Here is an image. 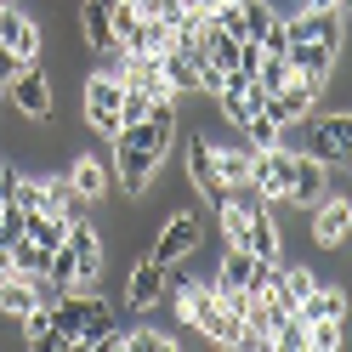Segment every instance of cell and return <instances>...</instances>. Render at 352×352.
<instances>
[{
  "label": "cell",
  "instance_id": "cell-1",
  "mask_svg": "<svg viewBox=\"0 0 352 352\" xmlns=\"http://www.w3.org/2000/svg\"><path fill=\"white\" fill-rule=\"evenodd\" d=\"M6 102H12L23 120H34V125L57 114V91H52V74H46V63H40V57H34V63H23V69L12 74Z\"/></svg>",
  "mask_w": 352,
  "mask_h": 352
},
{
  "label": "cell",
  "instance_id": "cell-2",
  "mask_svg": "<svg viewBox=\"0 0 352 352\" xmlns=\"http://www.w3.org/2000/svg\"><path fill=\"white\" fill-rule=\"evenodd\" d=\"M205 245V222H199V210H176L170 222L153 233V245H148V261H160V267H182V261Z\"/></svg>",
  "mask_w": 352,
  "mask_h": 352
},
{
  "label": "cell",
  "instance_id": "cell-3",
  "mask_svg": "<svg viewBox=\"0 0 352 352\" xmlns=\"http://www.w3.org/2000/svg\"><path fill=\"white\" fill-rule=\"evenodd\" d=\"M301 125H307L301 153H313L318 165L346 160V148H352V114H346V108H329V114H307Z\"/></svg>",
  "mask_w": 352,
  "mask_h": 352
},
{
  "label": "cell",
  "instance_id": "cell-4",
  "mask_svg": "<svg viewBox=\"0 0 352 352\" xmlns=\"http://www.w3.org/2000/svg\"><path fill=\"white\" fill-rule=\"evenodd\" d=\"M63 245H69V256H74V284H80V290H91V284L102 278V267H108V245H102V228L91 222V216H80V222H69Z\"/></svg>",
  "mask_w": 352,
  "mask_h": 352
},
{
  "label": "cell",
  "instance_id": "cell-5",
  "mask_svg": "<svg viewBox=\"0 0 352 352\" xmlns=\"http://www.w3.org/2000/svg\"><path fill=\"white\" fill-rule=\"evenodd\" d=\"M284 63H290L296 80L324 91L329 74H336V63H341V40H290V46H284Z\"/></svg>",
  "mask_w": 352,
  "mask_h": 352
},
{
  "label": "cell",
  "instance_id": "cell-6",
  "mask_svg": "<svg viewBox=\"0 0 352 352\" xmlns=\"http://www.w3.org/2000/svg\"><path fill=\"white\" fill-rule=\"evenodd\" d=\"M0 46L17 52L23 63H34L46 52V34H40V17L23 6V0H0Z\"/></svg>",
  "mask_w": 352,
  "mask_h": 352
},
{
  "label": "cell",
  "instance_id": "cell-7",
  "mask_svg": "<svg viewBox=\"0 0 352 352\" xmlns=\"http://www.w3.org/2000/svg\"><path fill=\"white\" fill-rule=\"evenodd\" d=\"M120 97H125L120 80H108V74H91V80H85L80 108H85V125H91L97 137H114V131H120Z\"/></svg>",
  "mask_w": 352,
  "mask_h": 352
},
{
  "label": "cell",
  "instance_id": "cell-8",
  "mask_svg": "<svg viewBox=\"0 0 352 352\" xmlns=\"http://www.w3.org/2000/svg\"><path fill=\"white\" fill-rule=\"evenodd\" d=\"M346 233H352V199L346 193H329V199L313 205V245L318 250H346Z\"/></svg>",
  "mask_w": 352,
  "mask_h": 352
},
{
  "label": "cell",
  "instance_id": "cell-9",
  "mask_svg": "<svg viewBox=\"0 0 352 352\" xmlns=\"http://www.w3.org/2000/svg\"><path fill=\"white\" fill-rule=\"evenodd\" d=\"M318 85H307V80H284L278 85V91H267V102H261V114H267V120H278V125H301L307 114H313V108H318Z\"/></svg>",
  "mask_w": 352,
  "mask_h": 352
},
{
  "label": "cell",
  "instance_id": "cell-10",
  "mask_svg": "<svg viewBox=\"0 0 352 352\" xmlns=\"http://www.w3.org/2000/svg\"><path fill=\"white\" fill-rule=\"evenodd\" d=\"M284 148H290V142H284ZM318 199H329V188H324V165L313 160V153L290 148V193H284V205H296V210H313Z\"/></svg>",
  "mask_w": 352,
  "mask_h": 352
},
{
  "label": "cell",
  "instance_id": "cell-11",
  "mask_svg": "<svg viewBox=\"0 0 352 352\" xmlns=\"http://www.w3.org/2000/svg\"><path fill=\"white\" fill-rule=\"evenodd\" d=\"M165 284H170V267H160V261H137L131 267V278H125V307L131 313H153V307L165 301Z\"/></svg>",
  "mask_w": 352,
  "mask_h": 352
},
{
  "label": "cell",
  "instance_id": "cell-12",
  "mask_svg": "<svg viewBox=\"0 0 352 352\" xmlns=\"http://www.w3.org/2000/svg\"><path fill=\"white\" fill-rule=\"evenodd\" d=\"M250 182L273 205H284V193H290V148H256L250 153Z\"/></svg>",
  "mask_w": 352,
  "mask_h": 352
},
{
  "label": "cell",
  "instance_id": "cell-13",
  "mask_svg": "<svg viewBox=\"0 0 352 352\" xmlns=\"http://www.w3.org/2000/svg\"><path fill=\"white\" fill-rule=\"evenodd\" d=\"M188 188H199L210 205H222V193H228V182L216 176V160H210V137H199V131L188 137Z\"/></svg>",
  "mask_w": 352,
  "mask_h": 352
},
{
  "label": "cell",
  "instance_id": "cell-14",
  "mask_svg": "<svg viewBox=\"0 0 352 352\" xmlns=\"http://www.w3.org/2000/svg\"><path fill=\"white\" fill-rule=\"evenodd\" d=\"M40 210H46V216H57V222L69 228V222H80V216L91 210V205H85L80 193H74V182H69V176H40Z\"/></svg>",
  "mask_w": 352,
  "mask_h": 352
},
{
  "label": "cell",
  "instance_id": "cell-15",
  "mask_svg": "<svg viewBox=\"0 0 352 352\" xmlns=\"http://www.w3.org/2000/svg\"><path fill=\"white\" fill-rule=\"evenodd\" d=\"M245 250H250L256 261H284V233H278V222H273V205L245 216Z\"/></svg>",
  "mask_w": 352,
  "mask_h": 352
},
{
  "label": "cell",
  "instance_id": "cell-16",
  "mask_svg": "<svg viewBox=\"0 0 352 352\" xmlns=\"http://www.w3.org/2000/svg\"><path fill=\"white\" fill-rule=\"evenodd\" d=\"M63 176L74 182V193H80L85 205H102L108 199V160H102V153H74V165L63 170Z\"/></svg>",
  "mask_w": 352,
  "mask_h": 352
},
{
  "label": "cell",
  "instance_id": "cell-17",
  "mask_svg": "<svg viewBox=\"0 0 352 352\" xmlns=\"http://www.w3.org/2000/svg\"><path fill=\"white\" fill-rule=\"evenodd\" d=\"M296 318L301 324H318V318H346V284H313L301 301H296Z\"/></svg>",
  "mask_w": 352,
  "mask_h": 352
},
{
  "label": "cell",
  "instance_id": "cell-18",
  "mask_svg": "<svg viewBox=\"0 0 352 352\" xmlns=\"http://www.w3.org/2000/svg\"><path fill=\"white\" fill-rule=\"evenodd\" d=\"M97 346H114L120 352V324H114V307H108V301L74 329V341H69V352H97Z\"/></svg>",
  "mask_w": 352,
  "mask_h": 352
},
{
  "label": "cell",
  "instance_id": "cell-19",
  "mask_svg": "<svg viewBox=\"0 0 352 352\" xmlns=\"http://www.w3.org/2000/svg\"><path fill=\"white\" fill-rule=\"evenodd\" d=\"M29 307H34V284H29V273L6 267V273H0V313H6V318H23Z\"/></svg>",
  "mask_w": 352,
  "mask_h": 352
},
{
  "label": "cell",
  "instance_id": "cell-20",
  "mask_svg": "<svg viewBox=\"0 0 352 352\" xmlns=\"http://www.w3.org/2000/svg\"><path fill=\"white\" fill-rule=\"evenodd\" d=\"M250 273H256V256H250L245 245H228L222 273H216V290H245V284H250Z\"/></svg>",
  "mask_w": 352,
  "mask_h": 352
},
{
  "label": "cell",
  "instance_id": "cell-21",
  "mask_svg": "<svg viewBox=\"0 0 352 352\" xmlns=\"http://www.w3.org/2000/svg\"><path fill=\"white\" fill-rule=\"evenodd\" d=\"M80 34H85L91 52H102L108 40H114L108 34V0H80Z\"/></svg>",
  "mask_w": 352,
  "mask_h": 352
},
{
  "label": "cell",
  "instance_id": "cell-22",
  "mask_svg": "<svg viewBox=\"0 0 352 352\" xmlns=\"http://www.w3.org/2000/svg\"><path fill=\"white\" fill-rule=\"evenodd\" d=\"M239 142H245L250 153H256V148H284V125L267 120V114H250L245 125H239Z\"/></svg>",
  "mask_w": 352,
  "mask_h": 352
},
{
  "label": "cell",
  "instance_id": "cell-23",
  "mask_svg": "<svg viewBox=\"0 0 352 352\" xmlns=\"http://www.w3.org/2000/svg\"><path fill=\"white\" fill-rule=\"evenodd\" d=\"M120 352H176V336H165V329H120Z\"/></svg>",
  "mask_w": 352,
  "mask_h": 352
},
{
  "label": "cell",
  "instance_id": "cell-24",
  "mask_svg": "<svg viewBox=\"0 0 352 352\" xmlns=\"http://www.w3.org/2000/svg\"><path fill=\"white\" fill-rule=\"evenodd\" d=\"M17 341L23 346H52V307H29L23 318H17Z\"/></svg>",
  "mask_w": 352,
  "mask_h": 352
},
{
  "label": "cell",
  "instance_id": "cell-25",
  "mask_svg": "<svg viewBox=\"0 0 352 352\" xmlns=\"http://www.w3.org/2000/svg\"><path fill=\"white\" fill-rule=\"evenodd\" d=\"M23 233L34 239L40 250H57V245H63V233H69V228H63L57 216H46V210H29V216H23Z\"/></svg>",
  "mask_w": 352,
  "mask_h": 352
},
{
  "label": "cell",
  "instance_id": "cell-26",
  "mask_svg": "<svg viewBox=\"0 0 352 352\" xmlns=\"http://www.w3.org/2000/svg\"><path fill=\"white\" fill-rule=\"evenodd\" d=\"M307 346H313V352H341V346H346V318H318V324H307Z\"/></svg>",
  "mask_w": 352,
  "mask_h": 352
},
{
  "label": "cell",
  "instance_id": "cell-27",
  "mask_svg": "<svg viewBox=\"0 0 352 352\" xmlns=\"http://www.w3.org/2000/svg\"><path fill=\"white\" fill-rule=\"evenodd\" d=\"M153 114V97L142 91V85H125V97H120V125H137Z\"/></svg>",
  "mask_w": 352,
  "mask_h": 352
},
{
  "label": "cell",
  "instance_id": "cell-28",
  "mask_svg": "<svg viewBox=\"0 0 352 352\" xmlns=\"http://www.w3.org/2000/svg\"><path fill=\"white\" fill-rule=\"evenodd\" d=\"M12 210H40V176H23V170H17V182H12V199H6Z\"/></svg>",
  "mask_w": 352,
  "mask_h": 352
},
{
  "label": "cell",
  "instance_id": "cell-29",
  "mask_svg": "<svg viewBox=\"0 0 352 352\" xmlns=\"http://www.w3.org/2000/svg\"><path fill=\"white\" fill-rule=\"evenodd\" d=\"M17 69H23V57L0 46V97H6V85H12V74H17Z\"/></svg>",
  "mask_w": 352,
  "mask_h": 352
},
{
  "label": "cell",
  "instance_id": "cell-30",
  "mask_svg": "<svg viewBox=\"0 0 352 352\" xmlns=\"http://www.w3.org/2000/svg\"><path fill=\"white\" fill-rule=\"evenodd\" d=\"M12 182H17V165H12V160H0V205L12 199Z\"/></svg>",
  "mask_w": 352,
  "mask_h": 352
},
{
  "label": "cell",
  "instance_id": "cell-31",
  "mask_svg": "<svg viewBox=\"0 0 352 352\" xmlns=\"http://www.w3.org/2000/svg\"><path fill=\"white\" fill-rule=\"evenodd\" d=\"M0 228H6V205H0Z\"/></svg>",
  "mask_w": 352,
  "mask_h": 352
}]
</instances>
